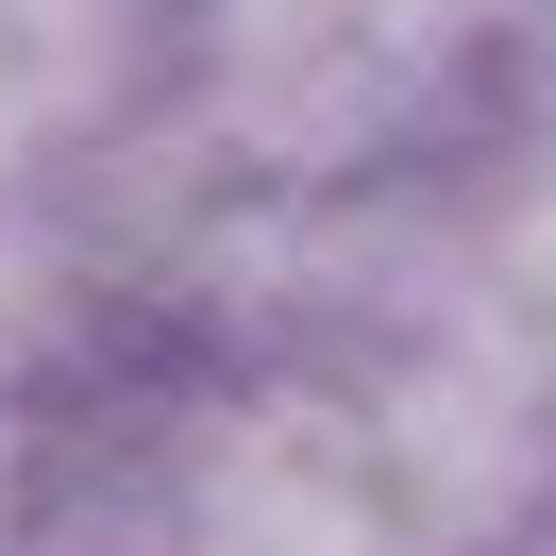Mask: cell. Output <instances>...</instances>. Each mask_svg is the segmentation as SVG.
Masks as SVG:
<instances>
[{
	"label": "cell",
	"mask_w": 556,
	"mask_h": 556,
	"mask_svg": "<svg viewBox=\"0 0 556 556\" xmlns=\"http://www.w3.org/2000/svg\"><path fill=\"white\" fill-rule=\"evenodd\" d=\"M388 540H405V489H388L354 405H320V388H203L152 439L136 522L85 540V556H388Z\"/></svg>",
	"instance_id": "cell-1"
}]
</instances>
